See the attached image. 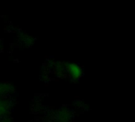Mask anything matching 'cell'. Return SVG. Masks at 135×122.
<instances>
[{
  "label": "cell",
  "mask_w": 135,
  "mask_h": 122,
  "mask_svg": "<svg viewBox=\"0 0 135 122\" xmlns=\"http://www.w3.org/2000/svg\"><path fill=\"white\" fill-rule=\"evenodd\" d=\"M84 75L81 66L74 62H66V75L73 82L79 81Z\"/></svg>",
  "instance_id": "obj_1"
},
{
  "label": "cell",
  "mask_w": 135,
  "mask_h": 122,
  "mask_svg": "<svg viewBox=\"0 0 135 122\" xmlns=\"http://www.w3.org/2000/svg\"><path fill=\"white\" fill-rule=\"evenodd\" d=\"M13 107V100L12 98H0V119L9 116Z\"/></svg>",
  "instance_id": "obj_2"
},
{
  "label": "cell",
  "mask_w": 135,
  "mask_h": 122,
  "mask_svg": "<svg viewBox=\"0 0 135 122\" xmlns=\"http://www.w3.org/2000/svg\"><path fill=\"white\" fill-rule=\"evenodd\" d=\"M15 92V87L8 82H0V98H11Z\"/></svg>",
  "instance_id": "obj_3"
},
{
  "label": "cell",
  "mask_w": 135,
  "mask_h": 122,
  "mask_svg": "<svg viewBox=\"0 0 135 122\" xmlns=\"http://www.w3.org/2000/svg\"><path fill=\"white\" fill-rule=\"evenodd\" d=\"M72 118V112L68 109H62L61 112L56 114V121L57 122H70Z\"/></svg>",
  "instance_id": "obj_4"
}]
</instances>
